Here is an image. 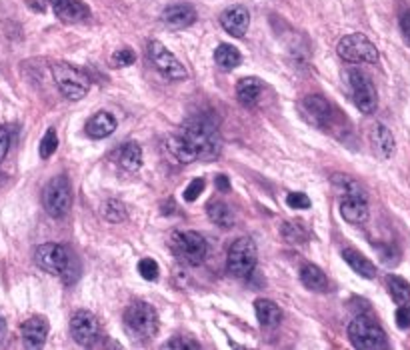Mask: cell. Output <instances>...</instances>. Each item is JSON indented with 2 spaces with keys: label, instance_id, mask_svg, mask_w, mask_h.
I'll return each mask as SVG.
<instances>
[{
  "label": "cell",
  "instance_id": "6da1fadb",
  "mask_svg": "<svg viewBox=\"0 0 410 350\" xmlns=\"http://www.w3.org/2000/svg\"><path fill=\"white\" fill-rule=\"evenodd\" d=\"M34 262L44 272L61 277L66 284H71L78 278L76 258L71 252V248L58 245V242H48V245H42V247L36 248L34 250Z\"/></svg>",
  "mask_w": 410,
  "mask_h": 350
},
{
  "label": "cell",
  "instance_id": "7a4b0ae2",
  "mask_svg": "<svg viewBox=\"0 0 410 350\" xmlns=\"http://www.w3.org/2000/svg\"><path fill=\"white\" fill-rule=\"evenodd\" d=\"M178 133L195 148L198 160H210L220 153V138L216 124L210 123L208 118H190L183 124Z\"/></svg>",
  "mask_w": 410,
  "mask_h": 350
},
{
  "label": "cell",
  "instance_id": "3957f363",
  "mask_svg": "<svg viewBox=\"0 0 410 350\" xmlns=\"http://www.w3.org/2000/svg\"><path fill=\"white\" fill-rule=\"evenodd\" d=\"M170 250L183 264L198 267L208 254L206 238L195 230H176L170 237Z\"/></svg>",
  "mask_w": 410,
  "mask_h": 350
},
{
  "label": "cell",
  "instance_id": "277c9868",
  "mask_svg": "<svg viewBox=\"0 0 410 350\" xmlns=\"http://www.w3.org/2000/svg\"><path fill=\"white\" fill-rule=\"evenodd\" d=\"M124 326L136 340H150L158 330L156 310L143 300H134L124 310Z\"/></svg>",
  "mask_w": 410,
  "mask_h": 350
},
{
  "label": "cell",
  "instance_id": "5b68a950",
  "mask_svg": "<svg viewBox=\"0 0 410 350\" xmlns=\"http://www.w3.org/2000/svg\"><path fill=\"white\" fill-rule=\"evenodd\" d=\"M349 339L352 346L359 350L389 349V339H386L384 330L380 329L379 322L370 316H357L350 322Z\"/></svg>",
  "mask_w": 410,
  "mask_h": 350
},
{
  "label": "cell",
  "instance_id": "8992f818",
  "mask_svg": "<svg viewBox=\"0 0 410 350\" xmlns=\"http://www.w3.org/2000/svg\"><path fill=\"white\" fill-rule=\"evenodd\" d=\"M257 258L258 250L252 238H236L235 242L230 245V248H228L226 270H228V274H232V277L245 278L257 268Z\"/></svg>",
  "mask_w": 410,
  "mask_h": 350
},
{
  "label": "cell",
  "instance_id": "52a82bcc",
  "mask_svg": "<svg viewBox=\"0 0 410 350\" xmlns=\"http://www.w3.org/2000/svg\"><path fill=\"white\" fill-rule=\"evenodd\" d=\"M52 74H54V83L58 86V91L64 98L68 101H81L88 94L91 88V78L86 74L74 68L71 64H54L52 66Z\"/></svg>",
  "mask_w": 410,
  "mask_h": 350
},
{
  "label": "cell",
  "instance_id": "ba28073f",
  "mask_svg": "<svg viewBox=\"0 0 410 350\" xmlns=\"http://www.w3.org/2000/svg\"><path fill=\"white\" fill-rule=\"evenodd\" d=\"M339 56L350 64H374L379 62V51L364 34H349L337 46Z\"/></svg>",
  "mask_w": 410,
  "mask_h": 350
},
{
  "label": "cell",
  "instance_id": "9c48e42d",
  "mask_svg": "<svg viewBox=\"0 0 410 350\" xmlns=\"http://www.w3.org/2000/svg\"><path fill=\"white\" fill-rule=\"evenodd\" d=\"M44 208L52 218H62L68 215L72 206L71 182L66 176H54L44 188Z\"/></svg>",
  "mask_w": 410,
  "mask_h": 350
},
{
  "label": "cell",
  "instance_id": "30bf717a",
  "mask_svg": "<svg viewBox=\"0 0 410 350\" xmlns=\"http://www.w3.org/2000/svg\"><path fill=\"white\" fill-rule=\"evenodd\" d=\"M347 81H349L350 93H352V101L357 104L362 114H372L379 106V94L374 84L370 83V78L360 71H349L347 74Z\"/></svg>",
  "mask_w": 410,
  "mask_h": 350
},
{
  "label": "cell",
  "instance_id": "8fae6325",
  "mask_svg": "<svg viewBox=\"0 0 410 350\" xmlns=\"http://www.w3.org/2000/svg\"><path fill=\"white\" fill-rule=\"evenodd\" d=\"M148 56H150V61L156 66V71L164 74L168 81H185L186 76H188L183 62L178 61L175 54L164 46L163 42H150L148 44Z\"/></svg>",
  "mask_w": 410,
  "mask_h": 350
},
{
  "label": "cell",
  "instance_id": "7c38bea8",
  "mask_svg": "<svg viewBox=\"0 0 410 350\" xmlns=\"http://www.w3.org/2000/svg\"><path fill=\"white\" fill-rule=\"evenodd\" d=\"M71 334L81 346H93L101 336V322L88 310H78L71 319Z\"/></svg>",
  "mask_w": 410,
  "mask_h": 350
},
{
  "label": "cell",
  "instance_id": "4fadbf2b",
  "mask_svg": "<svg viewBox=\"0 0 410 350\" xmlns=\"http://www.w3.org/2000/svg\"><path fill=\"white\" fill-rule=\"evenodd\" d=\"M300 114L308 124H312L317 128H328L332 120V106L324 96L310 94L300 103Z\"/></svg>",
  "mask_w": 410,
  "mask_h": 350
},
{
  "label": "cell",
  "instance_id": "5bb4252c",
  "mask_svg": "<svg viewBox=\"0 0 410 350\" xmlns=\"http://www.w3.org/2000/svg\"><path fill=\"white\" fill-rule=\"evenodd\" d=\"M54 16L66 24H76L91 19V11L82 0H48Z\"/></svg>",
  "mask_w": 410,
  "mask_h": 350
},
{
  "label": "cell",
  "instance_id": "9a60e30c",
  "mask_svg": "<svg viewBox=\"0 0 410 350\" xmlns=\"http://www.w3.org/2000/svg\"><path fill=\"white\" fill-rule=\"evenodd\" d=\"M160 21L164 22V26H168V29H173V31L188 29V26L195 24L196 21L195 6H190V4H186V2L170 4V6H166L163 11Z\"/></svg>",
  "mask_w": 410,
  "mask_h": 350
},
{
  "label": "cell",
  "instance_id": "2e32d148",
  "mask_svg": "<svg viewBox=\"0 0 410 350\" xmlns=\"http://www.w3.org/2000/svg\"><path fill=\"white\" fill-rule=\"evenodd\" d=\"M220 24L226 31V34L235 36V38H242L250 26V12L245 6L236 4V6H228L222 14H220Z\"/></svg>",
  "mask_w": 410,
  "mask_h": 350
},
{
  "label": "cell",
  "instance_id": "e0dca14e",
  "mask_svg": "<svg viewBox=\"0 0 410 350\" xmlns=\"http://www.w3.org/2000/svg\"><path fill=\"white\" fill-rule=\"evenodd\" d=\"M164 150H166V155L170 156L175 163H178V165H190V163L198 160L195 148L190 146V143H188L180 133L170 134V136L164 140Z\"/></svg>",
  "mask_w": 410,
  "mask_h": 350
},
{
  "label": "cell",
  "instance_id": "ac0fdd59",
  "mask_svg": "<svg viewBox=\"0 0 410 350\" xmlns=\"http://www.w3.org/2000/svg\"><path fill=\"white\" fill-rule=\"evenodd\" d=\"M340 215L350 225H364L370 217L367 198L364 196H342Z\"/></svg>",
  "mask_w": 410,
  "mask_h": 350
},
{
  "label": "cell",
  "instance_id": "d6986e66",
  "mask_svg": "<svg viewBox=\"0 0 410 350\" xmlns=\"http://www.w3.org/2000/svg\"><path fill=\"white\" fill-rule=\"evenodd\" d=\"M48 320L42 319V316H32L24 324H22V342L26 349H41L46 342L48 336Z\"/></svg>",
  "mask_w": 410,
  "mask_h": 350
},
{
  "label": "cell",
  "instance_id": "ffe728a7",
  "mask_svg": "<svg viewBox=\"0 0 410 350\" xmlns=\"http://www.w3.org/2000/svg\"><path fill=\"white\" fill-rule=\"evenodd\" d=\"M370 145H372V150H374V155L379 156L380 160H389L390 156L394 155V148H396L394 136H392V133L384 124H376L372 128Z\"/></svg>",
  "mask_w": 410,
  "mask_h": 350
},
{
  "label": "cell",
  "instance_id": "44dd1931",
  "mask_svg": "<svg viewBox=\"0 0 410 350\" xmlns=\"http://www.w3.org/2000/svg\"><path fill=\"white\" fill-rule=\"evenodd\" d=\"M84 130H86V136H88V138H93V140H103V138L111 136V134L116 130V118H114L111 113L101 110V113L94 114L93 118H88V123L84 126Z\"/></svg>",
  "mask_w": 410,
  "mask_h": 350
},
{
  "label": "cell",
  "instance_id": "7402d4cb",
  "mask_svg": "<svg viewBox=\"0 0 410 350\" xmlns=\"http://www.w3.org/2000/svg\"><path fill=\"white\" fill-rule=\"evenodd\" d=\"M255 310H257V319L262 329H275L282 320V310L278 309V304L272 300L258 299L255 302Z\"/></svg>",
  "mask_w": 410,
  "mask_h": 350
},
{
  "label": "cell",
  "instance_id": "603a6c76",
  "mask_svg": "<svg viewBox=\"0 0 410 350\" xmlns=\"http://www.w3.org/2000/svg\"><path fill=\"white\" fill-rule=\"evenodd\" d=\"M342 258H344V262H347L357 274H360V277L364 278L376 277V267H374L362 252H359V250H354V248H344V250H342Z\"/></svg>",
  "mask_w": 410,
  "mask_h": 350
},
{
  "label": "cell",
  "instance_id": "cb8c5ba5",
  "mask_svg": "<svg viewBox=\"0 0 410 350\" xmlns=\"http://www.w3.org/2000/svg\"><path fill=\"white\" fill-rule=\"evenodd\" d=\"M262 88L265 86H262L260 78H252V76L242 78L240 83L236 84V98L245 106H252L258 101V96L262 94Z\"/></svg>",
  "mask_w": 410,
  "mask_h": 350
},
{
  "label": "cell",
  "instance_id": "d4e9b609",
  "mask_svg": "<svg viewBox=\"0 0 410 350\" xmlns=\"http://www.w3.org/2000/svg\"><path fill=\"white\" fill-rule=\"evenodd\" d=\"M118 165L128 173H136L143 166V148L138 143H126L118 150Z\"/></svg>",
  "mask_w": 410,
  "mask_h": 350
},
{
  "label": "cell",
  "instance_id": "484cf974",
  "mask_svg": "<svg viewBox=\"0 0 410 350\" xmlns=\"http://www.w3.org/2000/svg\"><path fill=\"white\" fill-rule=\"evenodd\" d=\"M206 215H208V218L215 222L216 227L230 228L235 225V215H232L230 206L226 205V202H222V200H212V202H208V206H206Z\"/></svg>",
  "mask_w": 410,
  "mask_h": 350
},
{
  "label": "cell",
  "instance_id": "4316f807",
  "mask_svg": "<svg viewBox=\"0 0 410 350\" xmlns=\"http://www.w3.org/2000/svg\"><path fill=\"white\" fill-rule=\"evenodd\" d=\"M300 280L308 290H314V292H327L328 289L327 274L314 264H307L300 270Z\"/></svg>",
  "mask_w": 410,
  "mask_h": 350
},
{
  "label": "cell",
  "instance_id": "83f0119b",
  "mask_svg": "<svg viewBox=\"0 0 410 350\" xmlns=\"http://www.w3.org/2000/svg\"><path fill=\"white\" fill-rule=\"evenodd\" d=\"M215 61L222 71H232V68H236V66L242 62V56H240V52L236 51V46L226 44L225 42V44H218V46H216Z\"/></svg>",
  "mask_w": 410,
  "mask_h": 350
},
{
  "label": "cell",
  "instance_id": "f1b7e54d",
  "mask_svg": "<svg viewBox=\"0 0 410 350\" xmlns=\"http://www.w3.org/2000/svg\"><path fill=\"white\" fill-rule=\"evenodd\" d=\"M386 287H389L390 299L394 300L396 304H410V284L404 278L396 277V274H390L386 278Z\"/></svg>",
  "mask_w": 410,
  "mask_h": 350
},
{
  "label": "cell",
  "instance_id": "f546056e",
  "mask_svg": "<svg viewBox=\"0 0 410 350\" xmlns=\"http://www.w3.org/2000/svg\"><path fill=\"white\" fill-rule=\"evenodd\" d=\"M101 215H103L104 220H108V222H123L124 218H126V206L121 202V200H106L101 208Z\"/></svg>",
  "mask_w": 410,
  "mask_h": 350
},
{
  "label": "cell",
  "instance_id": "4dcf8cb0",
  "mask_svg": "<svg viewBox=\"0 0 410 350\" xmlns=\"http://www.w3.org/2000/svg\"><path fill=\"white\" fill-rule=\"evenodd\" d=\"M280 232H282L285 240L290 242V245H302L308 238L307 228L302 227L300 222H285L282 228H280Z\"/></svg>",
  "mask_w": 410,
  "mask_h": 350
},
{
  "label": "cell",
  "instance_id": "1f68e13d",
  "mask_svg": "<svg viewBox=\"0 0 410 350\" xmlns=\"http://www.w3.org/2000/svg\"><path fill=\"white\" fill-rule=\"evenodd\" d=\"M334 182L339 185L340 192L344 196H364L367 198V190L349 176H334Z\"/></svg>",
  "mask_w": 410,
  "mask_h": 350
},
{
  "label": "cell",
  "instance_id": "d6a6232c",
  "mask_svg": "<svg viewBox=\"0 0 410 350\" xmlns=\"http://www.w3.org/2000/svg\"><path fill=\"white\" fill-rule=\"evenodd\" d=\"M56 148H58V136H56V130H54V128H48L41 140V156L42 158H51V156L56 153Z\"/></svg>",
  "mask_w": 410,
  "mask_h": 350
},
{
  "label": "cell",
  "instance_id": "836d02e7",
  "mask_svg": "<svg viewBox=\"0 0 410 350\" xmlns=\"http://www.w3.org/2000/svg\"><path fill=\"white\" fill-rule=\"evenodd\" d=\"M138 272H140V277H143L144 280H148V282L158 280V264L154 262L153 258H143V260L138 262Z\"/></svg>",
  "mask_w": 410,
  "mask_h": 350
},
{
  "label": "cell",
  "instance_id": "e575fe53",
  "mask_svg": "<svg viewBox=\"0 0 410 350\" xmlns=\"http://www.w3.org/2000/svg\"><path fill=\"white\" fill-rule=\"evenodd\" d=\"M205 186H206L205 178H195V180H193V182H190V185L185 188V200L186 202H195L196 198L205 192Z\"/></svg>",
  "mask_w": 410,
  "mask_h": 350
},
{
  "label": "cell",
  "instance_id": "d590c367",
  "mask_svg": "<svg viewBox=\"0 0 410 350\" xmlns=\"http://www.w3.org/2000/svg\"><path fill=\"white\" fill-rule=\"evenodd\" d=\"M136 61V54H134L133 48H121V51L114 52L113 62L114 66H130Z\"/></svg>",
  "mask_w": 410,
  "mask_h": 350
},
{
  "label": "cell",
  "instance_id": "8d00e7d4",
  "mask_svg": "<svg viewBox=\"0 0 410 350\" xmlns=\"http://www.w3.org/2000/svg\"><path fill=\"white\" fill-rule=\"evenodd\" d=\"M287 205L294 210H304V208H310V198L302 192H290L287 196Z\"/></svg>",
  "mask_w": 410,
  "mask_h": 350
},
{
  "label": "cell",
  "instance_id": "74e56055",
  "mask_svg": "<svg viewBox=\"0 0 410 350\" xmlns=\"http://www.w3.org/2000/svg\"><path fill=\"white\" fill-rule=\"evenodd\" d=\"M164 349H180V350H200V344L195 342V340L190 339H173L170 342H166V346Z\"/></svg>",
  "mask_w": 410,
  "mask_h": 350
},
{
  "label": "cell",
  "instance_id": "f35d334b",
  "mask_svg": "<svg viewBox=\"0 0 410 350\" xmlns=\"http://www.w3.org/2000/svg\"><path fill=\"white\" fill-rule=\"evenodd\" d=\"M396 324L399 329L409 330L410 329V304H400L399 310H396Z\"/></svg>",
  "mask_w": 410,
  "mask_h": 350
},
{
  "label": "cell",
  "instance_id": "ab89813d",
  "mask_svg": "<svg viewBox=\"0 0 410 350\" xmlns=\"http://www.w3.org/2000/svg\"><path fill=\"white\" fill-rule=\"evenodd\" d=\"M9 146H11V133L6 126L0 124V163L4 160V156L9 155Z\"/></svg>",
  "mask_w": 410,
  "mask_h": 350
},
{
  "label": "cell",
  "instance_id": "60d3db41",
  "mask_svg": "<svg viewBox=\"0 0 410 350\" xmlns=\"http://www.w3.org/2000/svg\"><path fill=\"white\" fill-rule=\"evenodd\" d=\"M400 29H402V34H404L406 42L410 44V11L402 14V19H400Z\"/></svg>",
  "mask_w": 410,
  "mask_h": 350
},
{
  "label": "cell",
  "instance_id": "b9f144b4",
  "mask_svg": "<svg viewBox=\"0 0 410 350\" xmlns=\"http://www.w3.org/2000/svg\"><path fill=\"white\" fill-rule=\"evenodd\" d=\"M216 188L218 190H222V192H228L230 190V185H228V178L225 175L216 176Z\"/></svg>",
  "mask_w": 410,
  "mask_h": 350
}]
</instances>
